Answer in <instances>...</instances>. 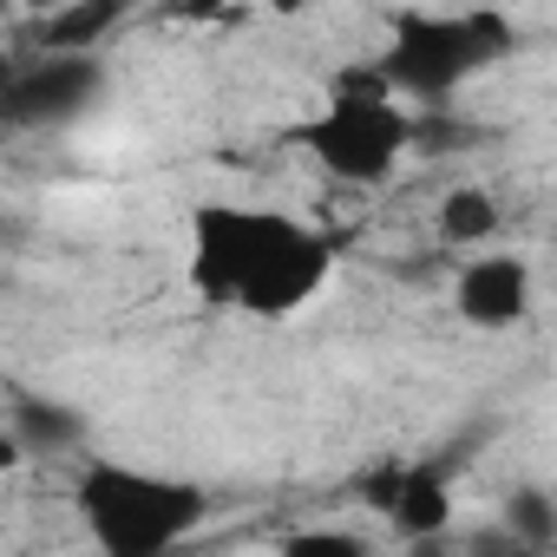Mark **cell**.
<instances>
[{
    "label": "cell",
    "mask_w": 557,
    "mask_h": 557,
    "mask_svg": "<svg viewBox=\"0 0 557 557\" xmlns=\"http://www.w3.org/2000/svg\"><path fill=\"white\" fill-rule=\"evenodd\" d=\"M433 230H440L446 249H485V243L505 230V203H498L485 184H453V190L440 197Z\"/></svg>",
    "instance_id": "cell-10"
},
{
    "label": "cell",
    "mask_w": 557,
    "mask_h": 557,
    "mask_svg": "<svg viewBox=\"0 0 557 557\" xmlns=\"http://www.w3.org/2000/svg\"><path fill=\"white\" fill-rule=\"evenodd\" d=\"M106 92V60H60V53H27L8 79H0V119L60 132L86 119Z\"/></svg>",
    "instance_id": "cell-5"
},
{
    "label": "cell",
    "mask_w": 557,
    "mask_h": 557,
    "mask_svg": "<svg viewBox=\"0 0 557 557\" xmlns=\"http://www.w3.org/2000/svg\"><path fill=\"white\" fill-rule=\"evenodd\" d=\"M531 289H537L531 283V262L518 249H485V256L459 262V275H453V309L479 335H511V329L531 322Z\"/></svg>",
    "instance_id": "cell-7"
},
{
    "label": "cell",
    "mask_w": 557,
    "mask_h": 557,
    "mask_svg": "<svg viewBox=\"0 0 557 557\" xmlns=\"http://www.w3.org/2000/svg\"><path fill=\"white\" fill-rule=\"evenodd\" d=\"M275 557H381V550L355 524H309V531H289L275 544Z\"/></svg>",
    "instance_id": "cell-12"
},
{
    "label": "cell",
    "mask_w": 557,
    "mask_h": 557,
    "mask_svg": "<svg viewBox=\"0 0 557 557\" xmlns=\"http://www.w3.org/2000/svg\"><path fill=\"white\" fill-rule=\"evenodd\" d=\"M400 557H459V531H440V537H413V544H400Z\"/></svg>",
    "instance_id": "cell-14"
},
{
    "label": "cell",
    "mask_w": 557,
    "mask_h": 557,
    "mask_svg": "<svg viewBox=\"0 0 557 557\" xmlns=\"http://www.w3.org/2000/svg\"><path fill=\"white\" fill-rule=\"evenodd\" d=\"M73 511L99 557H171L210 518V492L177 472L86 459V472L73 479Z\"/></svg>",
    "instance_id": "cell-2"
},
{
    "label": "cell",
    "mask_w": 557,
    "mask_h": 557,
    "mask_svg": "<svg viewBox=\"0 0 557 557\" xmlns=\"http://www.w3.org/2000/svg\"><path fill=\"white\" fill-rule=\"evenodd\" d=\"M511 47H518V34L505 14H407L394 27L387 53L374 60V73L413 112V106H440V99L466 92Z\"/></svg>",
    "instance_id": "cell-4"
},
{
    "label": "cell",
    "mask_w": 557,
    "mask_h": 557,
    "mask_svg": "<svg viewBox=\"0 0 557 557\" xmlns=\"http://www.w3.org/2000/svg\"><path fill=\"white\" fill-rule=\"evenodd\" d=\"M125 27V0H66L40 21V53H60V60H99V47Z\"/></svg>",
    "instance_id": "cell-8"
},
{
    "label": "cell",
    "mask_w": 557,
    "mask_h": 557,
    "mask_svg": "<svg viewBox=\"0 0 557 557\" xmlns=\"http://www.w3.org/2000/svg\"><path fill=\"white\" fill-rule=\"evenodd\" d=\"M184 269L203 309L289 322L335 275V236L269 203H197L184 230Z\"/></svg>",
    "instance_id": "cell-1"
},
{
    "label": "cell",
    "mask_w": 557,
    "mask_h": 557,
    "mask_svg": "<svg viewBox=\"0 0 557 557\" xmlns=\"http://www.w3.org/2000/svg\"><path fill=\"white\" fill-rule=\"evenodd\" d=\"M8 426H14V446L34 453V459H53V453H79L86 446V413L66 407V400H53V394H14Z\"/></svg>",
    "instance_id": "cell-9"
},
{
    "label": "cell",
    "mask_w": 557,
    "mask_h": 557,
    "mask_svg": "<svg viewBox=\"0 0 557 557\" xmlns=\"http://www.w3.org/2000/svg\"><path fill=\"white\" fill-rule=\"evenodd\" d=\"M492 524H498L505 537H518V544H531V550L550 557V550H557V498H550V485H537V479L511 485Z\"/></svg>",
    "instance_id": "cell-11"
},
{
    "label": "cell",
    "mask_w": 557,
    "mask_h": 557,
    "mask_svg": "<svg viewBox=\"0 0 557 557\" xmlns=\"http://www.w3.org/2000/svg\"><path fill=\"white\" fill-rule=\"evenodd\" d=\"M289 138L315 158L322 177H335L348 190H381L400 171V158L420 145V119L381 86L374 66H361V73H342L329 86V99Z\"/></svg>",
    "instance_id": "cell-3"
},
{
    "label": "cell",
    "mask_w": 557,
    "mask_h": 557,
    "mask_svg": "<svg viewBox=\"0 0 557 557\" xmlns=\"http://www.w3.org/2000/svg\"><path fill=\"white\" fill-rule=\"evenodd\" d=\"M361 505L400 537H440L453 531V511H459V492H453V472L440 459H407V466H374L361 479Z\"/></svg>",
    "instance_id": "cell-6"
},
{
    "label": "cell",
    "mask_w": 557,
    "mask_h": 557,
    "mask_svg": "<svg viewBox=\"0 0 557 557\" xmlns=\"http://www.w3.org/2000/svg\"><path fill=\"white\" fill-rule=\"evenodd\" d=\"M459 557H544V550L505 537L498 524H479V531H459Z\"/></svg>",
    "instance_id": "cell-13"
}]
</instances>
